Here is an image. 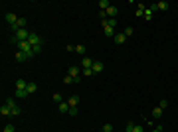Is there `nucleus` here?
Returning <instances> with one entry per match:
<instances>
[{"label":"nucleus","mask_w":178,"mask_h":132,"mask_svg":"<svg viewBox=\"0 0 178 132\" xmlns=\"http://www.w3.org/2000/svg\"><path fill=\"white\" fill-rule=\"evenodd\" d=\"M91 69H93V73H101V71L105 69V65H103V63H101V61H95Z\"/></svg>","instance_id":"8"},{"label":"nucleus","mask_w":178,"mask_h":132,"mask_svg":"<svg viewBox=\"0 0 178 132\" xmlns=\"http://www.w3.org/2000/svg\"><path fill=\"white\" fill-rule=\"evenodd\" d=\"M127 42V36H125V34H115V43H117V45H123V43H125Z\"/></svg>","instance_id":"4"},{"label":"nucleus","mask_w":178,"mask_h":132,"mask_svg":"<svg viewBox=\"0 0 178 132\" xmlns=\"http://www.w3.org/2000/svg\"><path fill=\"white\" fill-rule=\"evenodd\" d=\"M156 8H158L160 12H166V10L170 8V4H168V2H164V0H162V2H156Z\"/></svg>","instance_id":"12"},{"label":"nucleus","mask_w":178,"mask_h":132,"mask_svg":"<svg viewBox=\"0 0 178 132\" xmlns=\"http://www.w3.org/2000/svg\"><path fill=\"white\" fill-rule=\"evenodd\" d=\"M103 132H113V124H105V126H103Z\"/></svg>","instance_id":"34"},{"label":"nucleus","mask_w":178,"mask_h":132,"mask_svg":"<svg viewBox=\"0 0 178 132\" xmlns=\"http://www.w3.org/2000/svg\"><path fill=\"white\" fill-rule=\"evenodd\" d=\"M103 32H105V36H109V38H113V36H115V28H103Z\"/></svg>","instance_id":"20"},{"label":"nucleus","mask_w":178,"mask_h":132,"mask_svg":"<svg viewBox=\"0 0 178 132\" xmlns=\"http://www.w3.org/2000/svg\"><path fill=\"white\" fill-rule=\"evenodd\" d=\"M101 132H103V130H101Z\"/></svg>","instance_id":"37"},{"label":"nucleus","mask_w":178,"mask_h":132,"mask_svg":"<svg viewBox=\"0 0 178 132\" xmlns=\"http://www.w3.org/2000/svg\"><path fill=\"white\" fill-rule=\"evenodd\" d=\"M63 83H66V85H71V83H75V79L71 75H66V77H63Z\"/></svg>","instance_id":"22"},{"label":"nucleus","mask_w":178,"mask_h":132,"mask_svg":"<svg viewBox=\"0 0 178 132\" xmlns=\"http://www.w3.org/2000/svg\"><path fill=\"white\" fill-rule=\"evenodd\" d=\"M14 59H16L18 63H22V61H26V59H28V55H26L24 51H20V49H18V51H16V55H14Z\"/></svg>","instance_id":"7"},{"label":"nucleus","mask_w":178,"mask_h":132,"mask_svg":"<svg viewBox=\"0 0 178 132\" xmlns=\"http://www.w3.org/2000/svg\"><path fill=\"white\" fill-rule=\"evenodd\" d=\"M67 103H69V107H77V104H79V97H77V95H71L69 99H67Z\"/></svg>","instance_id":"9"},{"label":"nucleus","mask_w":178,"mask_h":132,"mask_svg":"<svg viewBox=\"0 0 178 132\" xmlns=\"http://www.w3.org/2000/svg\"><path fill=\"white\" fill-rule=\"evenodd\" d=\"M123 34H125L127 38H131V36H133V28H131V26H129V28H125V32H123Z\"/></svg>","instance_id":"27"},{"label":"nucleus","mask_w":178,"mask_h":132,"mask_svg":"<svg viewBox=\"0 0 178 132\" xmlns=\"http://www.w3.org/2000/svg\"><path fill=\"white\" fill-rule=\"evenodd\" d=\"M52 101H54V103H57V104H60V103H63V97H61L60 93H56V95L52 97Z\"/></svg>","instance_id":"21"},{"label":"nucleus","mask_w":178,"mask_h":132,"mask_svg":"<svg viewBox=\"0 0 178 132\" xmlns=\"http://www.w3.org/2000/svg\"><path fill=\"white\" fill-rule=\"evenodd\" d=\"M67 75H71V77H79V69H77V67H69V69H67Z\"/></svg>","instance_id":"18"},{"label":"nucleus","mask_w":178,"mask_h":132,"mask_svg":"<svg viewBox=\"0 0 178 132\" xmlns=\"http://www.w3.org/2000/svg\"><path fill=\"white\" fill-rule=\"evenodd\" d=\"M14 130H16V128H14V124H6L2 132H14Z\"/></svg>","instance_id":"26"},{"label":"nucleus","mask_w":178,"mask_h":132,"mask_svg":"<svg viewBox=\"0 0 178 132\" xmlns=\"http://www.w3.org/2000/svg\"><path fill=\"white\" fill-rule=\"evenodd\" d=\"M4 20H6V22H8V24H10V26H14V24H16V22H18V16H16V14H14V12H8V14H6V16H4Z\"/></svg>","instance_id":"2"},{"label":"nucleus","mask_w":178,"mask_h":132,"mask_svg":"<svg viewBox=\"0 0 178 132\" xmlns=\"http://www.w3.org/2000/svg\"><path fill=\"white\" fill-rule=\"evenodd\" d=\"M26 91H28V95H34L38 91V85H36V83H28V89H26Z\"/></svg>","instance_id":"19"},{"label":"nucleus","mask_w":178,"mask_h":132,"mask_svg":"<svg viewBox=\"0 0 178 132\" xmlns=\"http://www.w3.org/2000/svg\"><path fill=\"white\" fill-rule=\"evenodd\" d=\"M143 18H145L146 22H149V20H152V18H155V10H150V8H146V12H145V16H143Z\"/></svg>","instance_id":"17"},{"label":"nucleus","mask_w":178,"mask_h":132,"mask_svg":"<svg viewBox=\"0 0 178 132\" xmlns=\"http://www.w3.org/2000/svg\"><path fill=\"white\" fill-rule=\"evenodd\" d=\"M152 132H162V128H160V126H156V128H152Z\"/></svg>","instance_id":"36"},{"label":"nucleus","mask_w":178,"mask_h":132,"mask_svg":"<svg viewBox=\"0 0 178 132\" xmlns=\"http://www.w3.org/2000/svg\"><path fill=\"white\" fill-rule=\"evenodd\" d=\"M28 42H30V45H42V43H44V38H40V36H38V34H30V38H28Z\"/></svg>","instance_id":"1"},{"label":"nucleus","mask_w":178,"mask_h":132,"mask_svg":"<svg viewBox=\"0 0 178 132\" xmlns=\"http://www.w3.org/2000/svg\"><path fill=\"white\" fill-rule=\"evenodd\" d=\"M75 51H77V53H85V45H81V43H79V45H75Z\"/></svg>","instance_id":"28"},{"label":"nucleus","mask_w":178,"mask_h":132,"mask_svg":"<svg viewBox=\"0 0 178 132\" xmlns=\"http://www.w3.org/2000/svg\"><path fill=\"white\" fill-rule=\"evenodd\" d=\"M133 132H145V126L143 124H135V130Z\"/></svg>","instance_id":"30"},{"label":"nucleus","mask_w":178,"mask_h":132,"mask_svg":"<svg viewBox=\"0 0 178 132\" xmlns=\"http://www.w3.org/2000/svg\"><path fill=\"white\" fill-rule=\"evenodd\" d=\"M67 114H71V116H75V114H77V107H69V113Z\"/></svg>","instance_id":"32"},{"label":"nucleus","mask_w":178,"mask_h":132,"mask_svg":"<svg viewBox=\"0 0 178 132\" xmlns=\"http://www.w3.org/2000/svg\"><path fill=\"white\" fill-rule=\"evenodd\" d=\"M14 97H16V99H26V97H30V95H28V91H20V89H16Z\"/></svg>","instance_id":"14"},{"label":"nucleus","mask_w":178,"mask_h":132,"mask_svg":"<svg viewBox=\"0 0 178 132\" xmlns=\"http://www.w3.org/2000/svg\"><path fill=\"white\" fill-rule=\"evenodd\" d=\"M6 104H8L10 109H12V107H16V99H6Z\"/></svg>","instance_id":"29"},{"label":"nucleus","mask_w":178,"mask_h":132,"mask_svg":"<svg viewBox=\"0 0 178 132\" xmlns=\"http://www.w3.org/2000/svg\"><path fill=\"white\" fill-rule=\"evenodd\" d=\"M93 59H91V57H83V61H81V65H83V69H91V67H93Z\"/></svg>","instance_id":"6"},{"label":"nucleus","mask_w":178,"mask_h":132,"mask_svg":"<svg viewBox=\"0 0 178 132\" xmlns=\"http://www.w3.org/2000/svg\"><path fill=\"white\" fill-rule=\"evenodd\" d=\"M117 14H119V8H117V6H111V8L107 10V16H109V18H115Z\"/></svg>","instance_id":"15"},{"label":"nucleus","mask_w":178,"mask_h":132,"mask_svg":"<svg viewBox=\"0 0 178 132\" xmlns=\"http://www.w3.org/2000/svg\"><path fill=\"white\" fill-rule=\"evenodd\" d=\"M57 109H60V113H61V114L69 113V103H60V104H57Z\"/></svg>","instance_id":"10"},{"label":"nucleus","mask_w":178,"mask_h":132,"mask_svg":"<svg viewBox=\"0 0 178 132\" xmlns=\"http://www.w3.org/2000/svg\"><path fill=\"white\" fill-rule=\"evenodd\" d=\"M133 130H135V122H129L127 124V132H133Z\"/></svg>","instance_id":"35"},{"label":"nucleus","mask_w":178,"mask_h":132,"mask_svg":"<svg viewBox=\"0 0 178 132\" xmlns=\"http://www.w3.org/2000/svg\"><path fill=\"white\" fill-rule=\"evenodd\" d=\"M152 116H155V118H160V116H162V109H158V107H156V109L152 110Z\"/></svg>","instance_id":"23"},{"label":"nucleus","mask_w":178,"mask_h":132,"mask_svg":"<svg viewBox=\"0 0 178 132\" xmlns=\"http://www.w3.org/2000/svg\"><path fill=\"white\" fill-rule=\"evenodd\" d=\"M109 8H111L109 0H99V10H109Z\"/></svg>","instance_id":"13"},{"label":"nucleus","mask_w":178,"mask_h":132,"mask_svg":"<svg viewBox=\"0 0 178 132\" xmlns=\"http://www.w3.org/2000/svg\"><path fill=\"white\" fill-rule=\"evenodd\" d=\"M0 114H2V116H12V109L4 103L2 107H0Z\"/></svg>","instance_id":"3"},{"label":"nucleus","mask_w":178,"mask_h":132,"mask_svg":"<svg viewBox=\"0 0 178 132\" xmlns=\"http://www.w3.org/2000/svg\"><path fill=\"white\" fill-rule=\"evenodd\" d=\"M16 89H20V91H26V89H28V83H26L24 79H18V81H16Z\"/></svg>","instance_id":"11"},{"label":"nucleus","mask_w":178,"mask_h":132,"mask_svg":"<svg viewBox=\"0 0 178 132\" xmlns=\"http://www.w3.org/2000/svg\"><path fill=\"white\" fill-rule=\"evenodd\" d=\"M166 107H168V101H160V103H158V109H166Z\"/></svg>","instance_id":"31"},{"label":"nucleus","mask_w":178,"mask_h":132,"mask_svg":"<svg viewBox=\"0 0 178 132\" xmlns=\"http://www.w3.org/2000/svg\"><path fill=\"white\" fill-rule=\"evenodd\" d=\"M145 12H146V6L145 4H137V16H139V18L145 16Z\"/></svg>","instance_id":"16"},{"label":"nucleus","mask_w":178,"mask_h":132,"mask_svg":"<svg viewBox=\"0 0 178 132\" xmlns=\"http://www.w3.org/2000/svg\"><path fill=\"white\" fill-rule=\"evenodd\" d=\"M101 26H103V28H107V26L109 28H115V26H117V20L115 18H107L105 22H101Z\"/></svg>","instance_id":"5"},{"label":"nucleus","mask_w":178,"mask_h":132,"mask_svg":"<svg viewBox=\"0 0 178 132\" xmlns=\"http://www.w3.org/2000/svg\"><path fill=\"white\" fill-rule=\"evenodd\" d=\"M38 53H42V45H34V55H38Z\"/></svg>","instance_id":"33"},{"label":"nucleus","mask_w":178,"mask_h":132,"mask_svg":"<svg viewBox=\"0 0 178 132\" xmlns=\"http://www.w3.org/2000/svg\"><path fill=\"white\" fill-rule=\"evenodd\" d=\"M93 69H83V77H93Z\"/></svg>","instance_id":"25"},{"label":"nucleus","mask_w":178,"mask_h":132,"mask_svg":"<svg viewBox=\"0 0 178 132\" xmlns=\"http://www.w3.org/2000/svg\"><path fill=\"white\" fill-rule=\"evenodd\" d=\"M12 116H20V107H18V104L12 107Z\"/></svg>","instance_id":"24"}]
</instances>
